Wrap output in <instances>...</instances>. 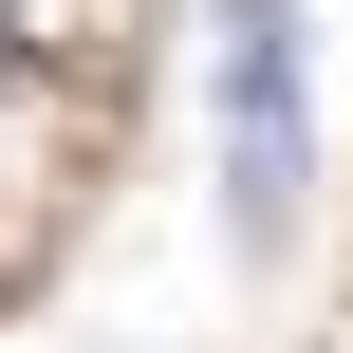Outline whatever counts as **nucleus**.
<instances>
[{
  "label": "nucleus",
  "instance_id": "nucleus-1",
  "mask_svg": "<svg viewBox=\"0 0 353 353\" xmlns=\"http://www.w3.org/2000/svg\"><path fill=\"white\" fill-rule=\"evenodd\" d=\"M223 223L242 261L298 242V186H316V112H298V0H223Z\"/></svg>",
  "mask_w": 353,
  "mask_h": 353
}]
</instances>
